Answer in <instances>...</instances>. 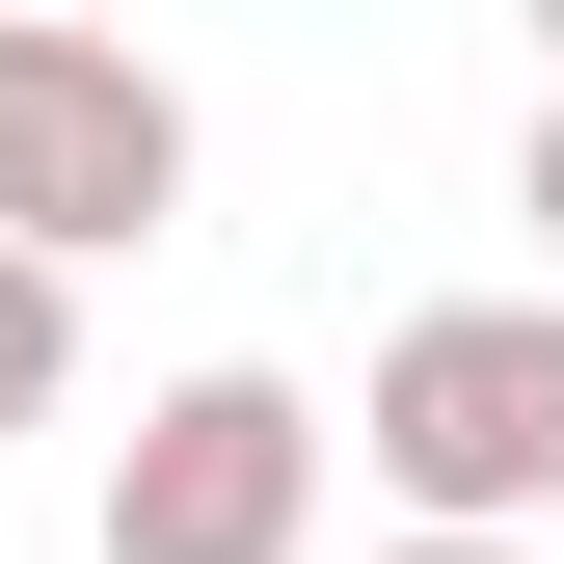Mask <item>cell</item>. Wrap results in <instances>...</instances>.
Instances as JSON below:
<instances>
[{"instance_id":"obj_2","label":"cell","mask_w":564,"mask_h":564,"mask_svg":"<svg viewBox=\"0 0 564 564\" xmlns=\"http://www.w3.org/2000/svg\"><path fill=\"white\" fill-rule=\"evenodd\" d=\"M188 216V82L134 28H0V242L28 269H108Z\"/></svg>"},{"instance_id":"obj_6","label":"cell","mask_w":564,"mask_h":564,"mask_svg":"<svg viewBox=\"0 0 564 564\" xmlns=\"http://www.w3.org/2000/svg\"><path fill=\"white\" fill-rule=\"evenodd\" d=\"M403 564H511V538H403Z\"/></svg>"},{"instance_id":"obj_3","label":"cell","mask_w":564,"mask_h":564,"mask_svg":"<svg viewBox=\"0 0 564 564\" xmlns=\"http://www.w3.org/2000/svg\"><path fill=\"white\" fill-rule=\"evenodd\" d=\"M323 538V403L296 377H162L108 431V564H296Z\"/></svg>"},{"instance_id":"obj_4","label":"cell","mask_w":564,"mask_h":564,"mask_svg":"<svg viewBox=\"0 0 564 564\" xmlns=\"http://www.w3.org/2000/svg\"><path fill=\"white\" fill-rule=\"evenodd\" d=\"M54 403H82V269L0 242V431H54Z\"/></svg>"},{"instance_id":"obj_5","label":"cell","mask_w":564,"mask_h":564,"mask_svg":"<svg viewBox=\"0 0 564 564\" xmlns=\"http://www.w3.org/2000/svg\"><path fill=\"white\" fill-rule=\"evenodd\" d=\"M511 216H538V296H564V82H538V162H511Z\"/></svg>"},{"instance_id":"obj_1","label":"cell","mask_w":564,"mask_h":564,"mask_svg":"<svg viewBox=\"0 0 564 564\" xmlns=\"http://www.w3.org/2000/svg\"><path fill=\"white\" fill-rule=\"evenodd\" d=\"M349 457L403 484V538H511V564H538V511H564V296H431V323H377Z\"/></svg>"}]
</instances>
